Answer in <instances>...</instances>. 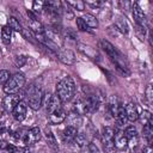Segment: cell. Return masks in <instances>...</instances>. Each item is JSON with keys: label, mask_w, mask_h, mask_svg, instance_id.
I'll return each instance as SVG.
<instances>
[{"label": "cell", "mask_w": 153, "mask_h": 153, "mask_svg": "<svg viewBox=\"0 0 153 153\" xmlns=\"http://www.w3.org/2000/svg\"><path fill=\"white\" fill-rule=\"evenodd\" d=\"M100 45H102L103 50L106 53V55L109 56V59L112 61V63L116 66V69H117L122 75H124V76L129 75L130 72H129L127 65L124 63V60H123V56L121 55V53L117 51L116 48H115L110 42H108V41H105V39L100 41Z\"/></svg>", "instance_id": "1"}, {"label": "cell", "mask_w": 153, "mask_h": 153, "mask_svg": "<svg viewBox=\"0 0 153 153\" xmlns=\"http://www.w3.org/2000/svg\"><path fill=\"white\" fill-rule=\"evenodd\" d=\"M75 94V82L71 76H65L56 85V97L61 103L69 102Z\"/></svg>", "instance_id": "2"}, {"label": "cell", "mask_w": 153, "mask_h": 153, "mask_svg": "<svg viewBox=\"0 0 153 153\" xmlns=\"http://www.w3.org/2000/svg\"><path fill=\"white\" fill-rule=\"evenodd\" d=\"M13 136L17 141L22 142L25 146H29L37 142L41 139V129L38 127H33L31 129H20L17 130L13 134Z\"/></svg>", "instance_id": "3"}, {"label": "cell", "mask_w": 153, "mask_h": 153, "mask_svg": "<svg viewBox=\"0 0 153 153\" xmlns=\"http://www.w3.org/2000/svg\"><path fill=\"white\" fill-rule=\"evenodd\" d=\"M24 85H25V75L23 73H16L4 85V91L7 94H14L18 93Z\"/></svg>", "instance_id": "4"}, {"label": "cell", "mask_w": 153, "mask_h": 153, "mask_svg": "<svg viewBox=\"0 0 153 153\" xmlns=\"http://www.w3.org/2000/svg\"><path fill=\"white\" fill-rule=\"evenodd\" d=\"M42 99H43V92L38 86L31 87L29 92V106L32 110H38L42 105Z\"/></svg>", "instance_id": "5"}, {"label": "cell", "mask_w": 153, "mask_h": 153, "mask_svg": "<svg viewBox=\"0 0 153 153\" xmlns=\"http://www.w3.org/2000/svg\"><path fill=\"white\" fill-rule=\"evenodd\" d=\"M42 104L44 105V108H45V110L48 111V114H51V112L55 111L56 109L61 108V102H60V99L56 97V94H53V93H49V92L43 96Z\"/></svg>", "instance_id": "6"}, {"label": "cell", "mask_w": 153, "mask_h": 153, "mask_svg": "<svg viewBox=\"0 0 153 153\" xmlns=\"http://www.w3.org/2000/svg\"><path fill=\"white\" fill-rule=\"evenodd\" d=\"M22 98H23V92H18V93H14V94H7L5 98H4V108L7 110V111H12L13 108L19 103L22 102Z\"/></svg>", "instance_id": "7"}, {"label": "cell", "mask_w": 153, "mask_h": 153, "mask_svg": "<svg viewBox=\"0 0 153 153\" xmlns=\"http://www.w3.org/2000/svg\"><path fill=\"white\" fill-rule=\"evenodd\" d=\"M115 133H116V131H115L114 128H111V127H105L104 130H103V134H102V136H103V143H104V146H105L108 149H111V148L115 147V146H114Z\"/></svg>", "instance_id": "8"}, {"label": "cell", "mask_w": 153, "mask_h": 153, "mask_svg": "<svg viewBox=\"0 0 153 153\" xmlns=\"http://www.w3.org/2000/svg\"><path fill=\"white\" fill-rule=\"evenodd\" d=\"M84 105H85V111L87 112H94L98 106H99V99L97 96L90 94L84 98Z\"/></svg>", "instance_id": "9"}, {"label": "cell", "mask_w": 153, "mask_h": 153, "mask_svg": "<svg viewBox=\"0 0 153 153\" xmlns=\"http://www.w3.org/2000/svg\"><path fill=\"white\" fill-rule=\"evenodd\" d=\"M26 110H27L26 104H25L24 102H19V103L13 108V110H12L13 118H14L16 121H18V122L24 121L25 117H26Z\"/></svg>", "instance_id": "10"}, {"label": "cell", "mask_w": 153, "mask_h": 153, "mask_svg": "<svg viewBox=\"0 0 153 153\" xmlns=\"http://www.w3.org/2000/svg\"><path fill=\"white\" fill-rule=\"evenodd\" d=\"M57 57H59V60H60L62 63L68 65V66H71V65H73V63L75 62V55H74V53H73L71 49L59 50Z\"/></svg>", "instance_id": "11"}, {"label": "cell", "mask_w": 153, "mask_h": 153, "mask_svg": "<svg viewBox=\"0 0 153 153\" xmlns=\"http://www.w3.org/2000/svg\"><path fill=\"white\" fill-rule=\"evenodd\" d=\"M133 17L135 19V22L140 25V26H143L145 22H146V16L142 11V8L139 6L137 2H134L133 4Z\"/></svg>", "instance_id": "12"}, {"label": "cell", "mask_w": 153, "mask_h": 153, "mask_svg": "<svg viewBox=\"0 0 153 153\" xmlns=\"http://www.w3.org/2000/svg\"><path fill=\"white\" fill-rule=\"evenodd\" d=\"M124 110H126V115H127L128 121L134 122V121L139 120V112H137V108H136V105H135L133 102H129V103H128V104L124 106Z\"/></svg>", "instance_id": "13"}, {"label": "cell", "mask_w": 153, "mask_h": 153, "mask_svg": "<svg viewBox=\"0 0 153 153\" xmlns=\"http://www.w3.org/2000/svg\"><path fill=\"white\" fill-rule=\"evenodd\" d=\"M49 120H50V122L54 123V124H60L61 122H63V121L66 120V112H65V110L62 109V106L59 108V109H56V110L53 111L51 114H49Z\"/></svg>", "instance_id": "14"}, {"label": "cell", "mask_w": 153, "mask_h": 153, "mask_svg": "<svg viewBox=\"0 0 153 153\" xmlns=\"http://www.w3.org/2000/svg\"><path fill=\"white\" fill-rule=\"evenodd\" d=\"M76 133H78V131H76V128H75V127H73V126L66 127V128L63 129V131H62V140H63V142H66V143L72 142V141L74 140Z\"/></svg>", "instance_id": "15"}, {"label": "cell", "mask_w": 153, "mask_h": 153, "mask_svg": "<svg viewBox=\"0 0 153 153\" xmlns=\"http://www.w3.org/2000/svg\"><path fill=\"white\" fill-rule=\"evenodd\" d=\"M36 37H37V39H38L42 44H44L47 48H49V49L53 50V51H57V53H59V50H60L59 45H57L54 41H50L44 33H43V35H36Z\"/></svg>", "instance_id": "16"}, {"label": "cell", "mask_w": 153, "mask_h": 153, "mask_svg": "<svg viewBox=\"0 0 153 153\" xmlns=\"http://www.w3.org/2000/svg\"><path fill=\"white\" fill-rule=\"evenodd\" d=\"M115 118H116V122H117V126H118V127H122V126H124V124L127 123L128 118H127V115H126L124 106H122V105L118 106V110H117V112H116Z\"/></svg>", "instance_id": "17"}, {"label": "cell", "mask_w": 153, "mask_h": 153, "mask_svg": "<svg viewBox=\"0 0 153 153\" xmlns=\"http://www.w3.org/2000/svg\"><path fill=\"white\" fill-rule=\"evenodd\" d=\"M128 145V140H127V137L123 135V133H115V139H114V146L115 147H117V148H120V149H122V148H124L126 146Z\"/></svg>", "instance_id": "18"}, {"label": "cell", "mask_w": 153, "mask_h": 153, "mask_svg": "<svg viewBox=\"0 0 153 153\" xmlns=\"http://www.w3.org/2000/svg\"><path fill=\"white\" fill-rule=\"evenodd\" d=\"M29 26H30V30H31L32 32H35V35H43V33L45 32L43 25H42L38 20H30Z\"/></svg>", "instance_id": "19"}, {"label": "cell", "mask_w": 153, "mask_h": 153, "mask_svg": "<svg viewBox=\"0 0 153 153\" xmlns=\"http://www.w3.org/2000/svg\"><path fill=\"white\" fill-rule=\"evenodd\" d=\"M82 20L85 22V24L87 25V27H92V29H97V27H98V20H97V18H96L94 16H92V14H88V13L84 14Z\"/></svg>", "instance_id": "20"}, {"label": "cell", "mask_w": 153, "mask_h": 153, "mask_svg": "<svg viewBox=\"0 0 153 153\" xmlns=\"http://www.w3.org/2000/svg\"><path fill=\"white\" fill-rule=\"evenodd\" d=\"M11 38H12V30L6 25L1 29V39L4 42V44H10L11 43Z\"/></svg>", "instance_id": "21"}, {"label": "cell", "mask_w": 153, "mask_h": 153, "mask_svg": "<svg viewBox=\"0 0 153 153\" xmlns=\"http://www.w3.org/2000/svg\"><path fill=\"white\" fill-rule=\"evenodd\" d=\"M78 47H79V50L82 51L86 56H88V57H91V59H96V56H97V51L93 50L91 47L85 45V44H81V43L78 44Z\"/></svg>", "instance_id": "22"}, {"label": "cell", "mask_w": 153, "mask_h": 153, "mask_svg": "<svg viewBox=\"0 0 153 153\" xmlns=\"http://www.w3.org/2000/svg\"><path fill=\"white\" fill-rule=\"evenodd\" d=\"M143 136L147 139L148 145H151L152 141V136H153V126H152V121L143 124Z\"/></svg>", "instance_id": "23"}, {"label": "cell", "mask_w": 153, "mask_h": 153, "mask_svg": "<svg viewBox=\"0 0 153 153\" xmlns=\"http://www.w3.org/2000/svg\"><path fill=\"white\" fill-rule=\"evenodd\" d=\"M123 135H124V136L127 137V140L129 141V140H133V139H135V137L137 136V130H136V128H135L134 126H129V127H127V128L124 129Z\"/></svg>", "instance_id": "24"}, {"label": "cell", "mask_w": 153, "mask_h": 153, "mask_svg": "<svg viewBox=\"0 0 153 153\" xmlns=\"http://www.w3.org/2000/svg\"><path fill=\"white\" fill-rule=\"evenodd\" d=\"M7 26H8L11 30L19 31V32H22V30H23L22 25L19 24V22H18L14 17H10V18H8V20H7Z\"/></svg>", "instance_id": "25"}, {"label": "cell", "mask_w": 153, "mask_h": 153, "mask_svg": "<svg viewBox=\"0 0 153 153\" xmlns=\"http://www.w3.org/2000/svg\"><path fill=\"white\" fill-rule=\"evenodd\" d=\"M118 106H120V103H118L117 98L112 96V97L110 98V102H109V110H110V112H111V115H112L114 117L116 116V112H117V110H118Z\"/></svg>", "instance_id": "26"}, {"label": "cell", "mask_w": 153, "mask_h": 153, "mask_svg": "<svg viewBox=\"0 0 153 153\" xmlns=\"http://www.w3.org/2000/svg\"><path fill=\"white\" fill-rule=\"evenodd\" d=\"M45 139H47L48 146H50L53 149H57V148H59L57 141H56V139H55V136H54V134H53L51 131H47V133H45Z\"/></svg>", "instance_id": "27"}, {"label": "cell", "mask_w": 153, "mask_h": 153, "mask_svg": "<svg viewBox=\"0 0 153 153\" xmlns=\"http://www.w3.org/2000/svg\"><path fill=\"white\" fill-rule=\"evenodd\" d=\"M73 141H74V143H75L78 147H84L85 143H86V135H85L82 131L76 133V135H75V137H74Z\"/></svg>", "instance_id": "28"}, {"label": "cell", "mask_w": 153, "mask_h": 153, "mask_svg": "<svg viewBox=\"0 0 153 153\" xmlns=\"http://www.w3.org/2000/svg\"><path fill=\"white\" fill-rule=\"evenodd\" d=\"M115 26H116L122 33H128V24H127L126 19H123V18H118V20L116 22Z\"/></svg>", "instance_id": "29"}, {"label": "cell", "mask_w": 153, "mask_h": 153, "mask_svg": "<svg viewBox=\"0 0 153 153\" xmlns=\"http://www.w3.org/2000/svg\"><path fill=\"white\" fill-rule=\"evenodd\" d=\"M67 5L72 6L73 10H76V11H84V8H85V2L81 1V0H76V1H67Z\"/></svg>", "instance_id": "30"}, {"label": "cell", "mask_w": 153, "mask_h": 153, "mask_svg": "<svg viewBox=\"0 0 153 153\" xmlns=\"http://www.w3.org/2000/svg\"><path fill=\"white\" fill-rule=\"evenodd\" d=\"M139 117H140V120H141V122L143 124H146V123L152 121V115H151V112L148 110H143L141 112V115H139Z\"/></svg>", "instance_id": "31"}, {"label": "cell", "mask_w": 153, "mask_h": 153, "mask_svg": "<svg viewBox=\"0 0 153 153\" xmlns=\"http://www.w3.org/2000/svg\"><path fill=\"white\" fill-rule=\"evenodd\" d=\"M44 8V1H35L32 5V12L36 13H41Z\"/></svg>", "instance_id": "32"}, {"label": "cell", "mask_w": 153, "mask_h": 153, "mask_svg": "<svg viewBox=\"0 0 153 153\" xmlns=\"http://www.w3.org/2000/svg\"><path fill=\"white\" fill-rule=\"evenodd\" d=\"M8 79H10V72L6 71V69L0 71V84H4L5 85L8 81Z\"/></svg>", "instance_id": "33"}, {"label": "cell", "mask_w": 153, "mask_h": 153, "mask_svg": "<svg viewBox=\"0 0 153 153\" xmlns=\"http://www.w3.org/2000/svg\"><path fill=\"white\" fill-rule=\"evenodd\" d=\"M14 63H16L17 67H23V66L26 63V56H24V55H18V56H16Z\"/></svg>", "instance_id": "34"}, {"label": "cell", "mask_w": 153, "mask_h": 153, "mask_svg": "<svg viewBox=\"0 0 153 153\" xmlns=\"http://www.w3.org/2000/svg\"><path fill=\"white\" fill-rule=\"evenodd\" d=\"M75 22H76V26H78V29H79L80 31H87V30H88V29H87V25L85 24V22L82 20V18L78 17V18L75 19Z\"/></svg>", "instance_id": "35"}, {"label": "cell", "mask_w": 153, "mask_h": 153, "mask_svg": "<svg viewBox=\"0 0 153 153\" xmlns=\"http://www.w3.org/2000/svg\"><path fill=\"white\" fill-rule=\"evenodd\" d=\"M86 153H100L99 148L94 143H87L86 146Z\"/></svg>", "instance_id": "36"}, {"label": "cell", "mask_w": 153, "mask_h": 153, "mask_svg": "<svg viewBox=\"0 0 153 153\" xmlns=\"http://www.w3.org/2000/svg\"><path fill=\"white\" fill-rule=\"evenodd\" d=\"M146 97L148 99V102H152L153 99V88H152V85H148L147 88H146Z\"/></svg>", "instance_id": "37"}, {"label": "cell", "mask_w": 153, "mask_h": 153, "mask_svg": "<svg viewBox=\"0 0 153 153\" xmlns=\"http://www.w3.org/2000/svg\"><path fill=\"white\" fill-rule=\"evenodd\" d=\"M86 4H87L88 6H91V7H93V8L100 7V6L103 5V2H102V1H92V0H87V1H86Z\"/></svg>", "instance_id": "38"}, {"label": "cell", "mask_w": 153, "mask_h": 153, "mask_svg": "<svg viewBox=\"0 0 153 153\" xmlns=\"http://www.w3.org/2000/svg\"><path fill=\"white\" fill-rule=\"evenodd\" d=\"M142 153H153V149H152V147H151V145H148V146H146L145 148H143V152Z\"/></svg>", "instance_id": "39"}]
</instances>
